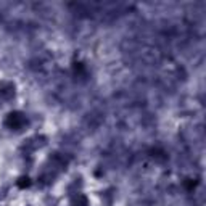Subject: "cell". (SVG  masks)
Returning a JSON list of instances; mask_svg holds the SVG:
<instances>
[{"instance_id":"1","label":"cell","mask_w":206,"mask_h":206,"mask_svg":"<svg viewBox=\"0 0 206 206\" xmlns=\"http://www.w3.org/2000/svg\"><path fill=\"white\" fill-rule=\"evenodd\" d=\"M23 122V118L20 116V114H10V118H8V124L10 126H13V127H16V126H20V124Z\"/></svg>"}]
</instances>
